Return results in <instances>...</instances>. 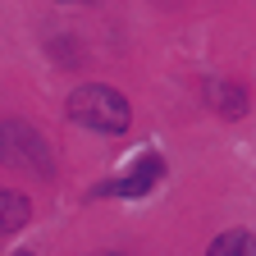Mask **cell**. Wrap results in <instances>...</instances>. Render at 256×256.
Masks as SVG:
<instances>
[{"label":"cell","instance_id":"cell-1","mask_svg":"<svg viewBox=\"0 0 256 256\" xmlns=\"http://www.w3.org/2000/svg\"><path fill=\"white\" fill-rule=\"evenodd\" d=\"M69 119L92 128V133H124L133 124V110L128 101L114 92V87H101V82H87L69 96Z\"/></svg>","mask_w":256,"mask_h":256},{"label":"cell","instance_id":"cell-2","mask_svg":"<svg viewBox=\"0 0 256 256\" xmlns=\"http://www.w3.org/2000/svg\"><path fill=\"white\" fill-rule=\"evenodd\" d=\"M160 174H165V160H160V156H142L138 165L128 174H119L106 192H110V197H146V192L160 183Z\"/></svg>","mask_w":256,"mask_h":256},{"label":"cell","instance_id":"cell-3","mask_svg":"<svg viewBox=\"0 0 256 256\" xmlns=\"http://www.w3.org/2000/svg\"><path fill=\"white\" fill-rule=\"evenodd\" d=\"M0 138H5V142H18V146H14V151H5V156H18L28 170H32V165H42V174H50V160H46V142H42L37 133H32V128H23V124H10V128H5Z\"/></svg>","mask_w":256,"mask_h":256},{"label":"cell","instance_id":"cell-4","mask_svg":"<svg viewBox=\"0 0 256 256\" xmlns=\"http://www.w3.org/2000/svg\"><path fill=\"white\" fill-rule=\"evenodd\" d=\"M202 96H206V106H210V110L229 114V119H238V114L247 110V92L234 87V82H220V78H210V82L202 87Z\"/></svg>","mask_w":256,"mask_h":256},{"label":"cell","instance_id":"cell-5","mask_svg":"<svg viewBox=\"0 0 256 256\" xmlns=\"http://www.w3.org/2000/svg\"><path fill=\"white\" fill-rule=\"evenodd\" d=\"M28 220H32L28 197H18V192H0V234H18Z\"/></svg>","mask_w":256,"mask_h":256},{"label":"cell","instance_id":"cell-6","mask_svg":"<svg viewBox=\"0 0 256 256\" xmlns=\"http://www.w3.org/2000/svg\"><path fill=\"white\" fill-rule=\"evenodd\" d=\"M206 256H256V242H252V234L229 229V234H220V238L210 242V252H206Z\"/></svg>","mask_w":256,"mask_h":256},{"label":"cell","instance_id":"cell-7","mask_svg":"<svg viewBox=\"0 0 256 256\" xmlns=\"http://www.w3.org/2000/svg\"><path fill=\"white\" fill-rule=\"evenodd\" d=\"M0 160H5V146H0Z\"/></svg>","mask_w":256,"mask_h":256},{"label":"cell","instance_id":"cell-8","mask_svg":"<svg viewBox=\"0 0 256 256\" xmlns=\"http://www.w3.org/2000/svg\"><path fill=\"white\" fill-rule=\"evenodd\" d=\"M18 256H32V252H18Z\"/></svg>","mask_w":256,"mask_h":256},{"label":"cell","instance_id":"cell-9","mask_svg":"<svg viewBox=\"0 0 256 256\" xmlns=\"http://www.w3.org/2000/svg\"><path fill=\"white\" fill-rule=\"evenodd\" d=\"M106 256H110V252H106Z\"/></svg>","mask_w":256,"mask_h":256}]
</instances>
